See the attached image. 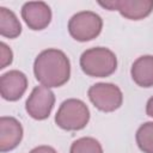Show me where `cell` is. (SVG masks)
Instances as JSON below:
<instances>
[{"label": "cell", "instance_id": "1", "mask_svg": "<svg viewBox=\"0 0 153 153\" xmlns=\"http://www.w3.org/2000/svg\"><path fill=\"white\" fill-rule=\"evenodd\" d=\"M36 80L49 88L65 85L71 76V62L67 55L55 48L41 51L33 62Z\"/></svg>", "mask_w": 153, "mask_h": 153}, {"label": "cell", "instance_id": "11", "mask_svg": "<svg viewBox=\"0 0 153 153\" xmlns=\"http://www.w3.org/2000/svg\"><path fill=\"white\" fill-rule=\"evenodd\" d=\"M130 75L137 86L145 88L153 87V55L137 57L131 65Z\"/></svg>", "mask_w": 153, "mask_h": 153}, {"label": "cell", "instance_id": "9", "mask_svg": "<svg viewBox=\"0 0 153 153\" xmlns=\"http://www.w3.org/2000/svg\"><path fill=\"white\" fill-rule=\"evenodd\" d=\"M23 126L12 116H2L0 118V151L6 153L14 149L23 139Z\"/></svg>", "mask_w": 153, "mask_h": 153}, {"label": "cell", "instance_id": "3", "mask_svg": "<svg viewBox=\"0 0 153 153\" xmlns=\"http://www.w3.org/2000/svg\"><path fill=\"white\" fill-rule=\"evenodd\" d=\"M90 121L87 105L76 98H69L61 103L55 115V123L63 130H81Z\"/></svg>", "mask_w": 153, "mask_h": 153}, {"label": "cell", "instance_id": "14", "mask_svg": "<svg viewBox=\"0 0 153 153\" xmlns=\"http://www.w3.org/2000/svg\"><path fill=\"white\" fill-rule=\"evenodd\" d=\"M69 153H103V147L94 137L84 136L73 141Z\"/></svg>", "mask_w": 153, "mask_h": 153}, {"label": "cell", "instance_id": "18", "mask_svg": "<svg viewBox=\"0 0 153 153\" xmlns=\"http://www.w3.org/2000/svg\"><path fill=\"white\" fill-rule=\"evenodd\" d=\"M146 114L149 117H153V96L146 103Z\"/></svg>", "mask_w": 153, "mask_h": 153}, {"label": "cell", "instance_id": "7", "mask_svg": "<svg viewBox=\"0 0 153 153\" xmlns=\"http://www.w3.org/2000/svg\"><path fill=\"white\" fill-rule=\"evenodd\" d=\"M22 18L29 29L35 31L44 30L51 22V10L43 1H29L22 7Z\"/></svg>", "mask_w": 153, "mask_h": 153}, {"label": "cell", "instance_id": "15", "mask_svg": "<svg viewBox=\"0 0 153 153\" xmlns=\"http://www.w3.org/2000/svg\"><path fill=\"white\" fill-rule=\"evenodd\" d=\"M0 54H1V65H0V68L4 69L8 65L12 63V61H13V53H12L11 48L5 42H1L0 43Z\"/></svg>", "mask_w": 153, "mask_h": 153}, {"label": "cell", "instance_id": "13", "mask_svg": "<svg viewBox=\"0 0 153 153\" xmlns=\"http://www.w3.org/2000/svg\"><path fill=\"white\" fill-rule=\"evenodd\" d=\"M135 140L143 153H153V122L141 124L136 130Z\"/></svg>", "mask_w": 153, "mask_h": 153}, {"label": "cell", "instance_id": "8", "mask_svg": "<svg viewBox=\"0 0 153 153\" xmlns=\"http://www.w3.org/2000/svg\"><path fill=\"white\" fill-rule=\"evenodd\" d=\"M27 88V76L18 71H8L0 76V93L5 100L16 102L23 97Z\"/></svg>", "mask_w": 153, "mask_h": 153}, {"label": "cell", "instance_id": "2", "mask_svg": "<svg viewBox=\"0 0 153 153\" xmlns=\"http://www.w3.org/2000/svg\"><path fill=\"white\" fill-rule=\"evenodd\" d=\"M82 72L92 78L110 76L117 69V57L112 50L105 47L86 49L79 60Z\"/></svg>", "mask_w": 153, "mask_h": 153}, {"label": "cell", "instance_id": "16", "mask_svg": "<svg viewBox=\"0 0 153 153\" xmlns=\"http://www.w3.org/2000/svg\"><path fill=\"white\" fill-rule=\"evenodd\" d=\"M29 153H57L55 148H53L51 146H47V145H42L38 147L32 148Z\"/></svg>", "mask_w": 153, "mask_h": 153}, {"label": "cell", "instance_id": "10", "mask_svg": "<svg viewBox=\"0 0 153 153\" xmlns=\"http://www.w3.org/2000/svg\"><path fill=\"white\" fill-rule=\"evenodd\" d=\"M116 11L129 20H140L153 11V0H115Z\"/></svg>", "mask_w": 153, "mask_h": 153}, {"label": "cell", "instance_id": "6", "mask_svg": "<svg viewBox=\"0 0 153 153\" xmlns=\"http://www.w3.org/2000/svg\"><path fill=\"white\" fill-rule=\"evenodd\" d=\"M55 104L54 92L43 85L36 86L25 103V110L30 117L37 121H43L48 118Z\"/></svg>", "mask_w": 153, "mask_h": 153}, {"label": "cell", "instance_id": "4", "mask_svg": "<svg viewBox=\"0 0 153 153\" xmlns=\"http://www.w3.org/2000/svg\"><path fill=\"white\" fill-rule=\"evenodd\" d=\"M103 19L92 11H80L68 20V32L78 42H88L99 36Z\"/></svg>", "mask_w": 153, "mask_h": 153}, {"label": "cell", "instance_id": "17", "mask_svg": "<svg viewBox=\"0 0 153 153\" xmlns=\"http://www.w3.org/2000/svg\"><path fill=\"white\" fill-rule=\"evenodd\" d=\"M98 4H99L102 7H104V8L109 10V11H116V1H115V0H111V1H105V2L99 1Z\"/></svg>", "mask_w": 153, "mask_h": 153}, {"label": "cell", "instance_id": "5", "mask_svg": "<svg viewBox=\"0 0 153 153\" xmlns=\"http://www.w3.org/2000/svg\"><path fill=\"white\" fill-rule=\"evenodd\" d=\"M87 96L94 108L104 112H112L120 109L123 103L121 88L111 82H97L90 86Z\"/></svg>", "mask_w": 153, "mask_h": 153}, {"label": "cell", "instance_id": "12", "mask_svg": "<svg viewBox=\"0 0 153 153\" xmlns=\"http://www.w3.org/2000/svg\"><path fill=\"white\" fill-rule=\"evenodd\" d=\"M0 33L2 37L13 39L22 33V24L17 16L6 7H0Z\"/></svg>", "mask_w": 153, "mask_h": 153}]
</instances>
